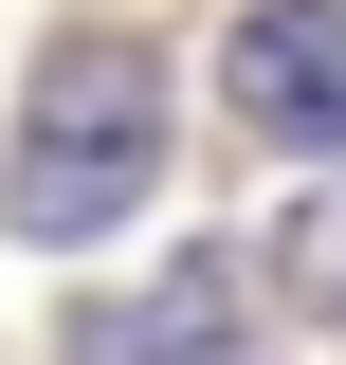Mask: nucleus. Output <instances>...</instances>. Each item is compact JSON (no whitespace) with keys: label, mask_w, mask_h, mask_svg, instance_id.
I'll list each match as a JSON object with an SVG mask.
<instances>
[{"label":"nucleus","mask_w":346,"mask_h":365,"mask_svg":"<svg viewBox=\"0 0 346 365\" xmlns=\"http://www.w3.org/2000/svg\"><path fill=\"white\" fill-rule=\"evenodd\" d=\"M73 365H256V256L182 237L164 274H128V292L73 311Z\"/></svg>","instance_id":"nucleus-3"},{"label":"nucleus","mask_w":346,"mask_h":365,"mask_svg":"<svg viewBox=\"0 0 346 365\" xmlns=\"http://www.w3.org/2000/svg\"><path fill=\"white\" fill-rule=\"evenodd\" d=\"M146 182H164V55L146 37H55L37 91H19V146H0V237H73L146 220Z\"/></svg>","instance_id":"nucleus-1"},{"label":"nucleus","mask_w":346,"mask_h":365,"mask_svg":"<svg viewBox=\"0 0 346 365\" xmlns=\"http://www.w3.org/2000/svg\"><path fill=\"white\" fill-rule=\"evenodd\" d=\"M273 292H292V311H310V329H346V165H328V182H310L292 220H273Z\"/></svg>","instance_id":"nucleus-4"},{"label":"nucleus","mask_w":346,"mask_h":365,"mask_svg":"<svg viewBox=\"0 0 346 365\" xmlns=\"http://www.w3.org/2000/svg\"><path fill=\"white\" fill-rule=\"evenodd\" d=\"M219 110H237V146L346 165V0H237V37H219Z\"/></svg>","instance_id":"nucleus-2"}]
</instances>
